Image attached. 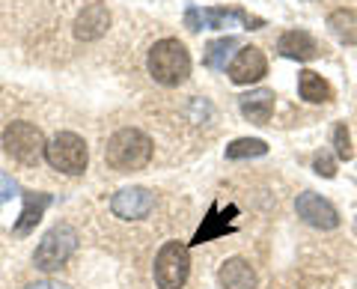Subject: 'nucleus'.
Listing matches in <instances>:
<instances>
[{"mask_svg":"<svg viewBox=\"0 0 357 289\" xmlns=\"http://www.w3.org/2000/svg\"><path fill=\"white\" fill-rule=\"evenodd\" d=\"M24 289H72V286H66V283H60V281H39V283H30V286H24Z\"/></svg>","mask_w":357,"mask_h":289,"instance_id":"393cba45","label":"nucleus"},{"mask_svg":"<svg viewBox=\"0 0 357 289\" xmlns=\"http://www.w3.org/2000/svg\"><path fill=\"white\" fill-rule=\"evenodd\" d=\"M110 27V9L102 3V0H93V3H86L81 13L75 18V36L81 42H96L102 39Z\"/></svg>","mask_w":357,"mask_h":289,"instance_id":"9d476101","label":"nucleus"},{"mask_svg":"<svg viewBox=\"0 0 357 289\" xmlns=\"http://www.w3.org/2000/svg\"><path fill=\"white\" fill-rule=\"evenodd\" d=\"M328 27L342 45H357V13L351 9H333L328 15Z\"/></svg>","mask_w":357,"mask_h":289,"instance_id":"f3484780","label":"nucleus"},{"mask_svg":"<svg viewBox=\"0 0 357 289\" xmlns=\"http://www.w3.org/2000/svg\"><path fill=\"white\" fill-rule=\"evenodd\" d=\"M265 72H268V60L256 45H244L236 57H232L229 69H227L232 84H253V81H259V77H265Z\"/></svg>","mask_w":357,"mask_h":289,"instance_id":"1a4fd4ad","label":"nucleus"},{"mask_svg":"<svg viewBox=\"0 0 357 289\" xmlns=\"http://www.w3.org/2000/svg\"><path fill=\"white\" fill-rule=\"evenodd\" d=\"M18 194V182L9 173H0V203H9Z\"/></svg>","mask_w":357,"mask_h":289,"instance_id":"5701e85b","label":"nucleus"},{"mask_svg":"<svg viewBox=\"0 0 357 289\" xmlns=\"http://www.w3.org/2000/svg\"><path fill=\"white\" fill-rule=\"evenodd\" d=\"M218 281L223 289H256V272L248 260L241 257H232L220 265L218 272Z\"/></svg>","mask_w":357,"mask_h":289,"instance_id":"ddd939ff","label":"nucleus"},{"mask_svg":"<svg viewBox=\"0 0 357 289\" xmlns=\"http://www.w3.org/2000/svg\"><path fill=\"white\" fill-rule=\"evenodd\" d=\"M152 209H155V194L140 185L122 188V191L110 197V212L122 221H140V218H146Z\"/></svg>","mask_w":357,"mask_h":289,"instance_id":"0eeeda50","label":"nucleus"},{"mask_svg":"<svg viewBox=\"0 0 357 289\" xmlns=\"http://www.w3.org/2000/svg\"><path fill=\"white\" fill-rule=\"evenodd\" d=\"M333 149H337V158L349 161L354 149H351V138H349V128H345V122H340L337 128H333Z\"/></svg>","mask_w":357,"mask_h":289,"instance_id":"412c9836","label":"nucleus"},{"mask_svg":"<svg viewBox=\"0 0 357 289\" xmlns=\"http://www.w3.org/2000/svg\"><path fill=\"white\" fill-rule=\"evenodd\" d=\"M312 168H316L319 176H325V179H333V176H337V161H333L328 152H319L316 161H312Z\"/></svg>","mask_w":357,"mask_h":289,"instance_id":"4be33fe9","label":"nucleus"},{"mask_svg":"<svg viewBox=\"0 0 357 289\" xmlns=\"http://www.w3.org/2000/svg\"><path fill=\"white\" fill-rule=\"evenodd\" d=\"M238 48V39L236 36H223V39H211L208 45H206V54H203V63L208 66V69H215V72H223L227 69V60H229V54Z\"/></svg>","mask_w":357,"mask_h":289,"instance_id":"a211bd4d","label":"nucleus"},{"mask_svg":"<svg viewBox=\"0 0 357 289\" xmlns=\"http://www.w3.org/2000/svg\"><path fill=\"white\" fill-rule=\"evenodd\" d=\"M268 152V143L259 138H238L227 147V158L238 161V158H259V155Z\"/></svg>","mask_w":357,"mask_h":289,"instance_id":"6ab92c4d","label":"nucleus"},{"mask_svg":"<svg viewBox=\"0 0 357 289\" xmlns=\"http://www.w3.org/2000/svg\"><path fill=\"white\" fill-rule=\"evenodd\" d=\"M238 108L244 119L256 122V126H265L274 114V90H250L238 98Z\"/></svg>","mask_w":357,"mask_h":289,"instance_id":"4468645a","label":"nucleus"},{"mask_svg":"<svg viewBox=\"0 0 357 289\" xmlns=\"http://www.w3.org/2000/svg\"><path fill=\"white\" fill-rule=\"evenodd\" d=\"M149 75L164 87H178L191 75V54L178 39H161L149 51Z\"/></svg>","mask_w":357,"mask_h":289,"instance_id":"f03ea898","label":"nucleus"},{"mask_svg":"<svg viewBox=\"0 0 357 289\" xmlns=\"http://www.w3.org/2000/svg\"><path fill=\"white\" fill-rule=\"evenodd\" d=\"M3 147L6 152L13 155V158H18L21 164H36L42 155H45V135L33 126V122H13V126H6L3 131Z\"/></svg>","mask_w":357,"mask_h":289,"instance_id":"423d86ee","label":"nucleus"},{"mask_svg":"<svg viewBox=\"0 0 357 289\" xmlns=\"http://www.w3.org/2000/svg\"><path fill=\"white\" fill-rule=\"evenodd\" d=\"M185 27L194 30V33L203 30V13H199L197 6H188V9H185Z\"/></svg>","mask_w":357,"mask_h":289,"instance_id":"b1692460","label":"nucleus"},{"mask_svg":"<svg viewBox=\"0 0 357 289\" xmlns=\"http://www.w3.org/2000/svg\"><path fill=\"white\" fill-rule=\"evenodd\" d=\"M191 274V257L182 242H164L155 257V283L158 289H182Z\"/></svg>","mask_w":357,"mask_h":289,"instance_id":"20e7f679","label":"nucleus"},{"mask_svg":"<svg viewBox=\"0 0 357 289\" xmlns=\"http://www.w3.org/2000/svg\"><path fill=\"white\" fill-rule=\"evenodd\" d=\"M277 54L286 57V60L307 63V60H316L321 54V48L307 30H286L283 36L277 39Z\"/></svg>","mask_w":357,"mask_h":289,"instance_id":"9b49d317","label":"nucleus"},{"mask_svg":"<svg viewBox=\"0 0 357 289\" xmlns=\"http://www.w3.org/2000/svg\"><path fill=\"white\" fill-rule=\"evenodd\" d=\"M105 161L119 173L143 170L152 161V140L140 128H119L105 147Z\"/></svg>","mask_w":357,"mask_h":289,"instance_id":"f257e3e1","label":"nucleus"},{"mask_svg":"<svg viewBox=\"0 0 357 289\" xmlns=\"http://www.w3.org/2000/svg\"><path fill=\"white\" fill-rule=\"evenodd\" d=\"M75 248H77V232L69 224H57L42 236L36 253H33V265L39 272H57L69 262Z\"/></svg>","mask_w":357,"mask_h":289,"instance_id":"7ed1b4c3","label":"nucleus"},{"mask_svg":"<svg viewBox=\"0 0 357 289\" xmlns=\"http://www.w3.org/2000/svg\"><path fill=\"white\" fill-rule=\"evenodd\" d=\"M45 161L51 164L54 170L77 176L86 170V143L84 138H77L75 131H60L48 147H45Z\"/></svg>","mask_w":357,"mask_h":289,"instance_id":"39448f33","label":"nucleus"},{"mask_svg":"<svg viewBox=\"0 0 357 289\" xmlns=\"http://www.w3.org/2000/svg\"><path fill=\"white\" fill-rule=\"evenodd\" d=\"M295 209H298V218L304 221V224L316 227V230H333V227L340 224V212L321 194H316V191L298 194Z\"/></svg>","mask_w":357,"mask_h":289,"instance_id":"6e6552de","label":"nucleus"},{"mask_svg":"<svg viewBox=\"0 0 357 289\" xmlns=\"http://www.w3.org/2000/svg\"><path fill=\"white\" fill-rule=\"evenodd\" d=\"M51 194H42V191H24V209H21V218L15 221V236H27V232L33 230L42 221L45 209L51 206Z\"/></svg>","mask_w":357,"mask_h":289,"instance_id":"2eb2a0df","label":"nucleus"},{"mask_svg":"<svg viewBox=\"0 0 357 289\" xmlns=\"http://www.w3.org/2000/svg\"><path fill=\"white\" fill-rule=\"evenodd\" d=\"M298 93H301L304 102H312V105H325V102H331V98H333L331 84L319 72H312V69H304L298 75Z\"/></svg>","mask_w":357,"mask_h":289,"instance_id":"dca6fc26","label":"nucleus"},{"mask_svg":"<svg viewBox=\"0 0 357 289\" xmlns=\"http://www.w3.org/2000/svg\"><path fill=\"white\" fill-rule=\"evenodd\" d=\"M203 13V27H211V30H227V27H241V30H259L265 27L262 18L256 15H248L241 9H199Z\"/></svg>","mask_w":357,"mask_h":289,"instance_id":"f8f14e48","label":"nucleus"},{"mask_svg":"<svg viewBox=\"0 0 357 289\" xmlns=\"http://www.w3.org/2000/svg\"><path fill=\"white\" fill-rule=\"evenodd\" d=\"M223 232H232V227L227 224V221H220V218H218V206H211V209H208V218H206V224L197 230L194 244H203V242L215 239V236H223Z\"/></svg>","mask_w":357,"mask_h":289,"instance_id":"aec40b11","label":"nucleus"}]
</instances>
